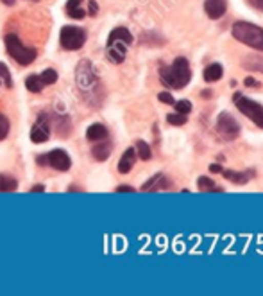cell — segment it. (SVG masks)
<instances>
[{
    "mask_svg": "<svg viewBox=\"0 0 263 296\" xmlns=\"http://www.w3.org/2000/svg\"><path fill=\"white\" fill-rule=\"evenodd\" d=\"M75 81H77L79 94L86 101V104L98 106L102 101V85L97 78L93 65L88 60H83L77 65V72H75Z\"/></svg>",
    "mask_w": 263,
    "mask_h": 296,
    "instance_id": "6da1fadb",
    "label": "cell"
},
{
    "mask_svg": "<svg viewBox=\"0 0 263 296\" xmlns=\"http://www.w3.org/2000/svg\"><path fill=\"white\" fill-rule=\"evenodd\" d=\"M159 79H161L163 86L174 90H181L192 79V70L186 58H175V61L169 67L159 68Z\"/></svg>",
    "mask_w": 263,
    "mask_h": 296,
    "instance_id": "7a4b0ae2",
    "label": "cell"
},
{
    "mask_svg": "<svg viewBox=\"0 0 263 296\" xmlns=\"http://www.w3.org/2000/svg\"><path fill=\"white\" fill-rule=\"evenodd\" d=\"M133 43V34L126 27H116L108 38V58L111 63L120 65L126 60L127 47Z\"/></svg>",
    "mask_w": 263,
    "mask_h": 296,
    "instance_id": "3957f363",
    "label": "cell"
},
{
    "mask_svg": "<svg viewBox=\"0 0 263 296\" xmlns=\"http://www.w3.org/2000/svg\"><path fill=\"white\" fill-rule=\"evenodd\" d=\"M231 32H233V38L238 40L240 43L263 52V27H260V25L240 20L233 24Z\"/></svg>",
    "mask_w": 263,
    "mask_h": 296,
    "instance_id": "277c9868",
    "label": "cell"
},
{
    "mask_svg": "<svg viewBox=\"0 0 263 296\" xmlns=\"http://www.w3.org/2000/svg\"><path fill=\"white\" fill-rule=\"evenodd\" d=\"M4 42H6L7 54H9L18 65H22V67H27V65H31L32 61L38 58V50H36L34 47L24 45L16 34H7L6 38H4Z\"/></svg>",
    "mask_w": 263,
    "mask_h": 296,
    "instance_id": "5b68a950",
    "label": "cell"
},
{
    "mask_svg": "<svg viewBox=\"0 0 263 296\" xmlns=\"http://www.w3.org/2000/svg\"><path fill=\"white\" fill-rule=\"evenodd\" d=\"M59 43L65 50H79L86 43V31L74 25H65L59 32Z\"/></svg>",
    "mask_w": 263,
    "mask_h": 296,
    "instance_id": "8992f818",
    "label": "cell"
},
{
    "mask_svg": "<svg viewBox=\"0 0 263 296\" xmlns=\"http://www.w3.org/2000/svg\"><path fill=\"white\" fill-rule=\"evenodd\" d=\"M235 104L247 119H251L260 130H263V106L256 101L244 97L242 94H235Z\"/></svg>",
    "mask_w": 263,
    "mask_h": 296,
    "instance_id": "52a82bcc",
    "label": "cell"
},
{
    "mask_svg": "<svg viewBox=\"0 0 263 296\" xmlns=\"http://www.w3.org/2000/svg\"><path fill=\"white\" fill-rule=\"evenodd\" d=\"M36 162H38V165H49L52 169L59 171V173H65V171H68L72 167L70 156L63 149H54V151L47 153V155H39L36 158Z\"/></svg>",
    "mask_w": 263,
    "mask_h": 296,
    "instance_id": "ba28073f",
    "label": "cell"
},
{
    "mask_svg": "<svg viewBox=\"0 0 263 296\" xmlns=\"http://www.w3.org/2000/svg\"><path fill=\"white\" fill-rule=\"evenodd\" d=\"M217 131L224 140H235L240 135V126L229 113H220L217 120Z\"/></svg>",
    "mask_w": 263,
    "mask_h": 296,
    "instance_id": "9c48e42d",
    "label": "cell"
},
{
    "mask_svg": "<svg viewBox=\"0 0 263 296\" xmlns=\"http://www.w3.org/2000/svg\"><path fill=\"white\" fill-rule=\"evenodd\" d=\"M50 138V126H49V117L45 113H39L38 120L32 126L31 131V140L34 144H42V142H47Z\"/></svg>",
    "mask_w": 263,
    "mask_h": 296,
    "instance_id": "30bf717a",
    "label": "cell"
},
{
    "mask_svg": "<svg viewBox=\"0 0 263 296\" xmlns=\"http://www.w3.org/2000/svg\"><path fill=\"white\" fill-rule=\"evenodd\" d=\"M226 9H228V4L226 0H206L204 2V11L210 18L213 20H218L220 16H224Z\"/></svg>",
    "mask_w": 263,
    "mask_h": 296,
    "instance_id": "8fae6325",
    "label": "cell"
},
{
    "mask_svg": "<svg viewBox=\"0 0 263 296\" xmlns=\"http://www.w3.org/2000/svg\"><path fill=\"white\" fill-rule=\"evenodd\" d=\"M111 151H113L111 142L98 140L97 144L93 145V149H91V155H93V158L98 160V162H106V160L109 158V155H111Z\"/></svg>",
    "mask_w": 263,
    "mask_h": 296,
    "instance_id": "7c38bea8",
    "label": "cell"
},
{
    "mask_svg": "<svg viewBox=\"0 0 263 296\" xmlns=\"http://www.w3.org/2000/svg\"><path fill=\"white\" fill-rule=\"evenodd\" d=\"M134 162H136V149L134 147L126 149V153H124L122 158H120V162H118V171L122 174H127L131 169H133Z\"/></svg>",
    "mask_w": 263,
    "mask_h": 296,
    "instance_id": "4fadbf2b",
    "label": "cell"
},
{
    "mask_svg": "<svg viewBox=\"0 0 263 296\" xmlns=\"http://www.w3.org/2000/svg\"><path fill=\"white\" fill-rule=\"evenodd\" d=\"M222 176L226 180H229L231 183H238V185H246L251 178L254 176L253 171H247V173H235V171H224L222 169Z\"/></svg>",
    "mask_w": 263,
    "mask_h": 296,
    "instance_id": "5bb4252c",
    "label": "cell"
},
{
    "mask_svg": "<svg viewBox=\"0 0 263 296\" xmlns=\"http://www.w3.org/2000/svg\"><path fill=\"white\" fill-rule=\"evenodd\" d=\"M67 14L70 18H75V20H83L85 16H88L86 9L83 7V0H68L67 2Z\"/></svg>",
    "mask_w": 263,
    "mask_h": 296,
    "instance_id": "9a60e30c",
    "label": "cell"
},
{
    "mask_svg": "<svg viewBox=\"0 0 263 296\" xmlns=\"http://www.w3.org/2000/svg\"><path fill=\"white\" fill-rule=\"evenodd\" d=\"M242 67L249 72H261L263 74V56L258 54H249L242 60Z\"/></svg>",
    "mask_w": 263,
    "mask_h": 296,
    "instance_id": "2e32d148",
    "label": "cell"
},
{
    "mask_svg": "<svg viewBox=\"0 0 263 296\" xmlns=\"http://www.w3.org/2000/svg\"><path fill=\"white\" fill-rule=\"evenodd\" d=\"M170 187V181L165 178V174H156L154 178H151L149 181H145L141 191H159V189H167Z\"/></svg>",
    "mask_w": 263,
    "mask_h": 296,
    "instance_id": "e0dca14e",
    "label": "cell"
},
{
    "mask_svg": "<svg viewBox=\"0 0 263 296\" xmlns=\"http://www.w3.org/2000/svg\"><path fill=\"white\" fill-rule=\"evenodd\" d=\"M86 138L90 142H98V140H106L108 138V130H106L102 124H91L86 131Z\"/></svg>",
    "mask_w": 263,
    "mask_h": 296,
    "instance_id": "ac0fdd59",
    "label": "cell"
},
{
    "mask_svg": "<svg viewBox=\"0 0 263 296\" xmlns=\"http://www.w3.org/2000/svg\"><path fill=\"white\" fill-rule=\"evenodd\" d=\"M222 74H224L222 65L211 63L210 67H206V70H204V81H206V83H215V81H218V79L222 78Z\"/></svg>",
    "mask_w": 263,
    "mask_h": 296,
    "instance_id": "d6986e66",
    "label": "cell"
},
{
    "mask_svg": "<svg viewBox=\"0 0 263 296\" xmlns=\"http://www.w3.org/2000/svg\"><path fill=\"white\" fill-rule=\"evenodd\" d=\"M25 86H27V90H29V92H32V94H39L43 88H45V85H43L39 74L29 76V78L25 79Z\"/></svg>",
    "mask_w": 263,
    "mask_h": 296,
    "instance_id": "ffe728a7",
    "label": "cell"
},
{
    "mask_svg": "<svg viewBox=\"0 0 263 296\" xmlns=\"http://www.w3.org/2000/svg\"><path fill=\"white\" fill-rule=\"evenodd\" d=\"M16 178L9 176V174H0V192H13L16 191Z\"/></svg>",
    "mask_w": 263,
    "mask_h": 296,
    "instance_id": "44dd1931",
    "label": "cell"
},
{
    "mask_svg": "<svg viewBox=\"0 0 263 296\" xmlns=\"http://www.w3.org/2000/svg\"><path fill=\"white\" fill-rule=\"evenodd\" d=\"M136 153H138V158L144 160V162H147V160H151L152 156V151H151V145L147 144V142L144 140H138L136 142Z\"/></svg>",
    "mask_w": 263,
    "mask_h": 296,
    "instance_id": "7402d4cb",
    "label": "cell"
},
{
    "mask_svg": "<svg viewBox=\"0 0 263 296\" xmlns=\"http://www.w3.org/2000/svg\"><path fill=\"white\" fill-rule=\"evenodd\" d=\"M0 83H2L6 88H13V79H11L9 68L6 63H0Z\"/></svg>",
    "mask_w": 263,
    "mask_h": 296,
    "instance_id": "603a6c76",
    "label": "cell"
},
{
    "mask_svg": "<svg viewBox=\"0 0 263 296\" xmlns=\"http://www.w3.org/2000/svg\"><path fill=\"white\" fill-rule=\"evenodd\" d=\"M39 78H42L43 85H54V83L57 81V72L54 70V68H47V70H43L42 74H39Z\"/></svg>",
    "mask_w": 263,
    "mask_h": 296,
    "instance_id": "cb8c5ba5",
    "label": "cell"
},
{
    "mask_svg": "<svg viewBox=\"0 0 263 296\" xmlns=\"http://www.w3.org/2000/svg\"><path fill=\"white\" fill-rule=\"evenodd\" d=\"M197 187H199L200 191H215L217 192V187H215L213 180H211L210 176H200L199 180H197Z\"/></svg>",
    "mask_w": 263,
    "mask_h": 296,
    "instance_id": "d4e9b609",
    "label": "cell"
},
{
    "mask_svg": "<svg viewBox=\"0 0 263 296\" xmlns=\"http://www.w3.org/2000/svg\"><path fill=\"white\" fill-rule=\"evenodd\" d=\"M186 117L183 115V113H170V115H167V122L172 124V126H183V124H186Z\"/></svg>",
    "mask_w": 263,
    "mask_h": 296,
    "instance_id": "484cf974",
    "label": "cell"
},
{
    "mask_svg": "<svg viewBox=\"0 0 263 296\" xmlns=\"http://www.w3.org/2000/svg\"><path fill=\"white\" fill-rule=\"evenodd\" d=\"M174 106H175V112L183 113V115H186V113L192 112V102L190 101H175Z\"/></svg>",
    "mask_w": 263,
    "mask_h": 296,
    "instance_id": "4316f807",
    "label": "cell"
},
{
    "mask_svg": "<svg viewBox=\"0 0 263 296\" xmlns=\"http://www.w3.org/2000/svg\"><path fill=\"white\" fill-rule=\"evenodd\" d=\"M7 133H9V120L4 113H0V140H4Z\"/></svg>",
    "mask_w": 263,
    "mask_h": 296,
    "instance_id": "83f0119b",
    "label": "cell"
},
{
    "mask_svg": "<svg viewBox=\"0 0 263 296\" xmlns=\"http://www.w3.org/2000/svg\"><path fill=\"white\" fill-rule=\"evenodd\" d=\"M158 99L163 102V104H174V97H172V94H169V92H161V94H158Z\"/></svg>",
    "mask_w": 263,
    "mask_h": 296,
    "instance_id": "f1b7e54d",
    "label": "cell"
},
{
    "mask_svg": "<svg viewBox=\"0 0 263 296\" xmlns=\"http://www.w3.org/2000/svg\"><path fill=\"white\" fill-rule=\"evenodd\" d=\"M97 11H98L97 2H95V0H90V2H88V9H86L88 16H95V14H97Z\"/></svg>",
    "mask_w": 263,
    "mask_h": 296,
    "instance_id": "f546056e",
    "label": "cell"
},
{
    "mask_svg": "<svg viewBox=\"0 0 263 296\" xmlns=\"http://www.w3.org/2000/svg\"><path fill=\"white\" fill-rule=\"evenodd\" d=\"M247 4H249L251 7H254V9H258L263 13V0H247Z\"/></svg>",
    "mask_w": 263,
    "mask_h": 296,
    "instance_id": "4dcf8cb0",
    "label": "cell"
},
{
    "mask_svg": "<svg viewBox=\"0 0 263 296\" xmlns=\"http://www.w3.org/2000/svg\"><path fill=\"white\" fill-rule=\"evenodd\" d=\"M244 85H246V86H249V88H251V86H256V88H258V86H260V83H258L256 79H254V78H251V76H249V78H246V81H244Z\"/></svg>",
    "mask_w": 263,
    "mask_h": 296,
    "instance_id": "1f68e13d",
    "label": "cell"
},
{
    "mask_svg": "<svg viewBox=\"0 0 263 296\" xmlns=\"http://www.w3.org/2000/svg\"><path fill=\"white\" fill-rule=\"evenodd\" d=\"M116 192H134V189L129 185H120V187H116Z\"/></svg>",
    "mask_w": 263,
    "mask_h": 296,
    "instance_id": "d6a6232c",
    "label": "cell"
},
{
    "mask_svg": "<svg viewBox=\"0 0 263 296\" xmlns=\"http://www.w3.org/2000/svg\"><path fill=\"white\" fill-rule=\"evenodd\" d=\"M210 171L211 173H222V167L217 165V163H213V165H210Z\"/></svg>",
    "mask_w": 263,
    "mask_h": 296,
    "instance_id": "836d02e7",
    "label": "cell"
},
{
    "mask_svg": "<svg viewBox=\"0 0 263 296\" xmlns=\"http://www.w3.org/2000/svg\"><path fill=\"white\" fill-rule=\"evenodd\" d=\"M43 191H45V187H43V185H36V187L31 189V192H43Z\"/></svg>",
    "mask_w": 263,
    "mask_h": 296,
    "instance_id": "e575fe53",
    "label": "cell"
},
{
    "mask_svg": "<svg viewBox=\"0 0 263 296\" xmlns=\"http://www.w3.org/2000/svg\"><path fill=\"white\" fill-rule=\"evenodd\" d=\"M4 4H7V6H13L14 2H16V0H2Z\"/></svg>",
    "mask_w": 263,
    "mask_h": 296,
    "instance_id": "d590c367",
    "label": "cell"
},
{
    "mask_svg": "<svg viewBox=\"0 0 263 296\" xmlns=\"http://www.w3.org/2000/svg\"><path fill=\"white\" fill-rule=\"evenodd\" d=\"M0 85H2V83H0Z\"/></svg>",
    "mask_w": 263,
    "mask_h": 296,
    "instance_id": "8d00e7d4",
    "label": "cell"
}]
</instances>
